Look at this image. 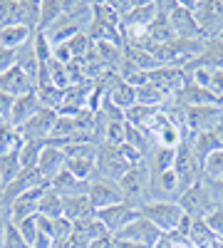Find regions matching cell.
<instances>
[{"instance_id": "6da1fadb", "label": "cell", "mask_w": 223, "mask_h": 248, "mask_svg": "<svg viewBox=\"0 0 223 248\" xmlns=\"http://www.w3.org/2000/svg\"><path fill=\"white\" fill-rule=\"evenodd\" d=\"M206 47V40H181V37H174L169 43L154 47V60L159 67H181L186 70L191 62L204 52Z\"/></svg>"}, {"instance_id": "7a4b0ae2", "label": "cell", "mask_w": 223, "mask_h": 248, "mask_svg": "<svg viewBox=\"0 0 223 248\" xmlns=\"http://www.w3.org/2000/svg\"><path fill=\"white\" fill-rule=\"evenodd\" d=\"M139 214L149 218L161 233H176L181 221L186 218L178 201H147L144 206H139Z\"/></svg>"}, {"instance_id": "3957f363", "label": "cell", "mask_w": 223, "mask_h": 248, "mask_svg": "<svg viewBox=\"0 0 223 248\" xmlns=\"http://www.w3.org/2000/svg\"><path fill=\"white\" fill-rule=\"evenodd\" d=\"M149 179H151V171H149L147 161H144V164H136V167H129V171L117 181L119 189H121V196H124V201H127L129 206L139 209V206L147 203Z\"/></svg>"}, {"instance_id": "277c9868", "label": "cell", "mask_w": 223, "mask_h": 248, "mask_svg": "<svg viewBox=\"0 0 223 248\" xmlns=\"http://www.w3.org/2000/svg\"><path fill=\"white\" fill-rule=\"evenodd\" d=\"M159 5L169 13V20H171V28H174L176 37H181V40H206L189 3H184V0H171V3L164 0V3H159Z\"/></svg>"}, {"instance_id": "5b68a950", "label": "cell", "mask_w": 223, "mask_h": 248, "mask_svg": "<svg viewBox=\"0 0 223 248\" xmlns=\"http://www.w3.org/2000/svg\"><path fill=\"white\" fill-rule=\"evenodd\" d=\"M196 23L206 40H216L223 30V0H196L189 3Z\"/></svg>"}, {"instance_id": "8992f818", "label": "cell", "mask_w": 223, "mask_h": 248, "mask_svg": "<svg viewBox=\"0 0 223 248\" xmlns=\"http://www.w3.org/2000/svg\"><path fill=\"white\" fill-rule=\"evenodd\" d=\"M178 206L184 209V214H186L189 218H206L211 211L218 209L204 181L193 184L191 189H186L184 194H181V196H178Z\"/></svg>"}, {"instance_id": "52a82bcc", "label": "cell", "mask_w": 223, "mask_h": 248, "mask_svg": "<svg viewBox=\"0 0 223 248\" xmlns=\"http://www.w3.org/2000/svg\"><path fill=\"white\" fill-rule=\"evenodd\" d=\"M174 174L178 179V189L181 194H184L186 189H191L193 184L201 181V164L198 159L193 156L191 147H189V141L184 139V144L176 149V159H174Z\"/></svg>"}, {"instance_id": "ba28073f", "label": "cell", "mask_w": 223, "mask_h": 248, "mask_svg": "<svg viewBox=\"0 0 223 248\" xmlns=\"http://www.w3.org/2000/svg\"><path fill=\"white\" fill-rule=\"evenodd\" d=\"M223 119L221 105H204V107H189L184 109V129L186 134H201V132H213L218 122Z\"/></svg>"}, {"instance_id": "9c48e42d", "label": "cell", "mask_w": 223, "mask_h": 248, "mask_svg": "<svg viewBox=\"0 0 223 248\" xmlns=\"http://www.w3.org/2000/svg\"><path fill=\"white\" fill-rule=\"evenodd\" d=\"M127 171H129V164L119 154V147H112L107 141H99V147H97V176L109 179V181H119Z\"/></svg>"}, {"instance_id": "30bf717a", "label": "cell", "mask_w": 223, "mask_h": 248, "mask_svg": "<svg viewBox=\"0 0 223 248\" xmlns=\"http://www.w3.org/2000/svg\"><path fill=\"white\" fill-rule=\"evenodd\" d=\"M55 122H57L55 109L40 107L23 127H17V132H20V137H23V141H50Z\"/></svg>"}, {"instance_id": "8fae6325", "label": "cell", "mask_w": 223, "mask_h": 248, "mask_svg": "<svg viewBox=\"0 0 223 248\" xmlns=\"http://www.w3.org/2000/svg\"><path fill=\"white\" fill-rule=\"evenodd\" d=\"M161 236H164V233H161L149 218H144L139 214L129 226H124V229H121L117 236H112V238H117V241H134V243H144V246L154 248L161 241Z\"/></svg>"}, {"instance_id": "7c38bea8", "label": "cell", "mask_w": 223, "mask_h": 248, "mask_svg": "<svg viewBox=\"0 0 223 248\" xmlns=\"http://www.w3.org/2000/svg\"><path fill=\"white\" fill-rule=\"evenodd\" d=\"M87 196L94 206V211L99 209H107V206H114V203H121L124 196H121V189L117 181H109V179H102V176H94L87 186Z\"/></svg>"}, {"instance_id": "4fadbf2b", "label": "cell", "mask_w": 223, "mask_h": 248, "mask_svg": "<svg viewBox=\"0 0 223 248\" xmlns=\"http://www.w3.org/2000/svg\"><path fill=\"white\" fill-rule=\"evenodd\" d=\"M45 189H47V186H37V189H30L25 194L15 196L8 203V221L10 223H23L25 218L37 216V206H40V199H43Z\"/></svg>"}, {"instance_id": "5bb4252c", "label": "cell", "mask_w": 223, "mask_h": 248, "mask_svg": "<svg viewBox=\"0 0 223 248\" xmlns=\"http://www.w3.org/2000/svg\"><path fill=\"white\" fill-rule=\"evenodd\" d=\"M99 221L104 223V229L117 236L124 226H129L136 216H139V209H134V206H129L127 201H121V203H114V206H107V209H99L94 214Z\"/></svg>"}, {"instance_id": "9a60e30c", "label": "cell", "mask_w": 223, "mask_h": 248, "mask_svg": "<svg viewBox=\"0 0 223 248\" xmlns=\"http://www.w3.org/2000/svg\"><path fill=\"white\" fill-rule=\"evenodd\" d=\"M0 90L8 92L10 97H23V94L35 92V79L23 67L13 65L5 75H0Z\"/></svg>"}, {"instance_id": "2e32d148", "label": "cell", "mask_w": 223, "mask_h": 248, "mask_svg": "<svg viewBox=\"0 0 223 248\" xmlns=\"http://www.w3.org/2000/svg\"><path fill=\"white\" fill-rule=\"evenodd\" d=\"M149 75V82H154L156 87H161L169 97H174L181 87L186 85V70L181 67H154Z\"/></svg>"}, {"instance_id": "e0dca14e", "label": "cell", "mask_w": 223, "mask_h": 248, "mask_svg": "<svg viewBox=\"0 0 223 248\" xmlns=\"http://www.w3.org/2000/svg\"><path fill=\"white\" fill-rule=\"evenodd\" d=\"M65 152H62V147H55V144H47V147L43 149V154H40V159H37V171H40V176H43L45 181H47V186H50V181L65 169Z\"/></svg>"}, {"instance_id": "ac0fdd59", "label": "cell", "mask_w": 223, "mask_h": 248, "mask_svg": "<svg viewBox=\"0 0 223 248\" xmlns=\"http://www.w3.org/2000/svg\"><path fill=\"white\" fill-rule=\"evenodd\" d=\"M62 214L67 221L77 223L82 218H92L97 211L87 194H72V196H62Z\"/></svg>"}, {"instance_id": "d6986e66", "label": "cell", "mask_w": 223, "mask_h": 248, "mask_svg": "<svg viewBox=\"0 0 223 248\" xmlns=\"http://www.w3.org/2000/svg\"><path fill=\"white\" fill-rule=\"evenodd\" d=\"M159 5V3H156ZM147 37H149V43L154 45V47H159V45H164V43H169V40H174L176 35H174V28H171V20H169V13L159 5V13H156V17L151 20V25L147 28Z\"/></svg>"}, {"instance_id": "ffe728a7", "label": "cell", "mask_w": 223, "mask_h": 248, "mask_svg": "<svg viewBox=\"0 0 223 248\" xmlns=\"http://www.w3.org/2000/svg\"><path fill=\"white\" fill-rule=\"evenodd\" d=\"M37 109H40V102H37V94H35V92L23 94V97H15L8 122H10L13 127L17 129V127H23V124H25V122H28V119H30V117H32Z\"/></svg>"}, {"instance_id": "44dd1931", "label": "cell", "mask_w": 223, "mask_h": 248, "mask_svg": "<svg viewBox=\"0 0 223 248\" xmlns=\"http://www.w3.org/2000/svg\"><path fill=\"white\" fill-rule=\"evenodd\" d=\"M79 32H82V30H79L67 15H62V17L55 20V23L45 30V37L50 40V45L55 47V45H65V43H70V40H72L74 35H79Z\"/></svg>"}, {"instance_id": "7402d4cb", "label": "cell", "mask_w": 223, "mask_h": 248, "mask_svg": "<svg viewBox=\"0 0 223 248\" xmlns=\"http://www.w3.org/2000/svg\"><path fill=\"white\" fill-rule=\"evenodd\" d=\"M186 141L193 152V156L198 159V164H204L208 154H213L216 149H221V144L216 139L213 132H201V134H186Z\"/></svg>"}, {"instance_id": "603a6c76", "label": "cell", "mask_w": 223, "mask_h": 248, "mask_svg": "<svg viewBox=\"0 0 223 248\" xmlns=\"http://www.w3.org/2000/svg\"><path fill=\"white\" fill-rule=\"evenodd\" d=\"M32 30L25 25H3L0 28V47L5 50H20L25 43L32 40Z\"/></svg>"}, {"instance_id": "cb8c5ba5", "label": "cell", "mask_w": 223, "mask_h": 248, "mask_svg": "<svg viewBox=\"0 0 223 248\" xmlns=\"http://www.w3.org/2000/svg\"><path fill=\"white\" fill-rule=\"evenodd\" d=\"M87 186L89 184H85V181H79V179H74L67 169H62L52 181H50V189L52 191H57L59 196H72V194H87Z\"/></svg>"}, {"instance_id": "d4e9b609", "label": "cell", "mask_w": 223, "mask_h": 248, "mask_svg": "<svg viewBox=\"0 0 223 248\" xmlns=\"http://www.w3.org/2000/svg\"><path fill=\"white\" fill-rule=\"evenodd\" d=\"M65 15H67L82 32H87L92 17H94V3H79V0H74V3H67V0H65Z\"/></svg>"}, {"instance_id": "484cf974", "label": "cell", "mask_w": 223, "mask_h": 248, "mask_svg": "<svg viewBox=\"0 0 223 248\" xmlns=\"http://www.w3.org/2000/svg\"><path fill=\"white\" fill-rule=\"evenodd\" d=\"M169 99H171V97H169L164 90H161V87H156L154 82H147V85L136 87V102H139V105L164 109V107L169 105Z\"/></svg>"}, {"instance_id": "4316f807", "label": "cell", "mask_w": 223, "mask_h": 248, "mask_svg": "<svg viewBox=\"0 0 223 248\" xmlns=\"http://www.w3.org/2000/svg\"><path fill=\"white\" fill-rule=\"evenodd\" d=\"M156 107H147V105H132L129 109H124V122L127 124H132V127H136V129H144V132H149V124H151V119L156 117Z\"/></svg>"}, {"instance_id": "83f0119b", "label": "cell", "mask_w": 223, "mask_h": 248, "mask_svg": "<svg viewBox=\"0 0 223 248\" xmlns=\"http://www.w3.org/2000/svg\"><path fill=\"white\" fill-rule=\"evenodd\" d=\"M65 15V0H40V25L37 32H45L55 20Z\"/></svg>"}, {"instance_id": "f1b7e54d", "label": "cell", "mask_w": 223, "mask_h": 248, "mask_svg": "<svg viewBox=\"0 0 223 248\" xmlns=\"http://www.w3.org/2000/svg\"><path fill=\"white\" fill-rule=\"evenodd\" d=\"M35 94H37L40 107H47V109H55V112L62 109L65 92L57 90L55 85H50V82H45V85H37V87H35Z\"/></svg>"}, {"instance_id": "f546056e", "label": "cell", "mask_w": 223, "mask_h": 248, "mask_svg": "<svg viewBox=\"0 0 223 248\" xmlns=\"http://www.w3.org/2000/svg\"><path fill=\"white\" fill-rule=\"evenodd\" d=\"M23 147V137L13 127L8 119H0V154H10V152H20Z\"/></svg>"}, {"instance_id": "4dcf8cb0", "label": "cell", "mask_w": 223, "mask_h": 248, "mask_svg": "<svg viewBox=\"0 0 223 248\" xmlns=\"http://www.w3.org/2000/svg\"><path fill=\"white\" fill-rule=\"evenodd\" d=\"M20 171H23V164H20L17 152L0 154V181H3V189H5V186H10L17 179Z\"/></svg>"}, {"instance_id": "1f68e13d", "label": "cell", "mask_w": 223, "mask_h": 248, "mask_svg": "<svg viewBox=\"0 0 223 248\" xmlns=\"http://www.w3.org/2000/svg\"><path fill=\"white\" fill-rule=\"evenodd\" d=\"M37 214H40V216H47V218H59V216H65V214H62V196H59L57 191H52L50 186H47L45 194H43V199H40Z\"/></svg>"}, {"instance_id": "d6a6232c", "label": "cell", "mask_w": 223, "mask_h": 248, "mask_svg": "<svg viewBox=\"0 0 223 248\" xmlns=\"http://www.w3.org/2000/svg\"><path fill=\"white\" fill-rule=\"evenodd\" d=\"M223 179V149H216L201 164V181H221Z\"/></svg>"}, {"instance_id": "836d02e7", "label": "cell", "mask_w": 223, "mask_h": 248, "mask_svg": "<svg viewBox=\"0 0 223 248\" xmlns=\"http://www.w3.org/2000/svg\"><path fill=\"white\" fill-rule=\"evenodd\" d=\"M47 79H50V85H55L57 90H67L72 85V79H70V72H67V65H62V62H57V60H50L47 65Z\"/></svg>"}, {"instance_id": "e575fe53", "label": "cell", "mask_w": 223, "mask_h": 248, "mask_svg": "<svg viewBox=\"0 0 223 248\" xmlns=\"http://www.w3.org/2000/svg\"><path fill=\"white\" fill-rule=\"evenodd\" d=\"M45 147H47V141H23V147H20V152H17L23 169L37 167V159H40V154H43Z\"/></svg>"}, {"instance_id": "d590c367", "label": "cell", "mask_w": 223, "mask_h": 248, "mask_svg": "<svg viewBox=\"0 0 223 248\" xmlns=\"http://www.w3.org/2000/svg\"><path fill=\"white\" fill-rule=\"evenodd\" d=\"M32 45H35L37 62L40 65H47V62L52 60V45H50V40L45 37V32H35L32 35Z\"/></svg>"}, {"instance_id": "8d00e7d4", "label": "cell", "mask_w": 223, "mask_h": 248, "mask_svg": "<svg viewBox=\"0 0 223 248\" xmlns=\"http://www.w3.org/2000/svg\"><path fill=\"white\" fill-rule=\"evenodd\" d=\"M3 248H30V243L23 238L20 229L15 223H5V238H3Z\"/></svg>"}, {"instance_id": "74e56055", "label": "cell", "mask_w": 223, "mask_h": 248, "mask_svg": "<svg viewBox=\"0 0 223 248\" xmlns=\"http://www.w3.org/2000/svg\"><path fill=\"white\" fill-rule=\"evenodd\" d=\"M204 221H206V226L211 229V233L216 236V241H223V206H218L216 211H211Z\"/></svg>"}, {"instance_id": "f35d334b", "label": "cell", "mask_w": 223, "mask_h": 248, "mask_svg": "<svg viewBox=\"0 0 223 248\" xmlns=\"http://www.w3.org/2000/svg\"><path fill=\"white\" fill-rule=\"evenodd\" d=\"M15 10H17V0H0V28L13 23Z\"/></svg>"}, {"instance_id": "ab89813d", "label": "cell", "mask_w": 223, "mask_h": 248, "mask_svg": "<svg viewBox=\"0 0 223 248\" xmlns=\"http://www.w3.org/2000/svg\"><path fill=\"white\" fill-rule=\"evenodd\" d=\"M13 65H15V50L0 47V75H5Z\"/></svg>"}, {"instance_id": "60d3db41", "label": "cell", "mask_w": 223, "mask_h": 248, "mask_svg": "<svg viewBox=\"0 0 223 248\" xmlns=\"http://www.w3.org/2000/svg\"><path fill=\"white\" fill-rule=\"evenodd\" d=\"M204 184L211 191V199L216 201V206H223V179L221 181H204Z\"/></svg>"}, {"instance_id": "b9f144b4", "label": "cell", "mask_w": 223, "mask_h": 248, "mask_svg": "<svg viewBox=\"0 0 223 248\" xmlns=\"http://www.w3.org/2000/svg\"><path fill=\"white\" fill-rule=\"evenodd\" d=\"M211 92H213L218 99L223 97V67L211 72Z\"/></svg>"}, {"instance_id": "7bdbcfd3", "label": "cell", "mask_w": 223, "mask_h": 248, "mask_svg": "<svg viewBox=\"0 0 223 248\" xmlns=\"http://www.w3.org/2000/svg\"><path fill=\"white\" fill-rule=\"evenodd\" d=\"M13 102H15V97H10L8 92H3V90H0V119H8V117H10Z\"/></svg>"}, {"instance_id": "ee69618b", "label": "cell", "mask_w": 223, "mask_h": 248, "mask_svg": "<svg viewBox=\"0 0 223 248\" xmlns=\"http://www.w3.org/2000/svg\"><path fill=\"white\" fill-rule=\"evenodd\" d=\"M87 248H114V238L107 233V236H102V238L89 241V246H87Z\"/></svg>"}, {"instance_id": "f6af8a7d", "label": "cell", "mask_w": 223, "mask_h": 248, "mask_svg": "<svg viewBox=\"0 0 223 248\" xmlns=\"http://www.w3.org/2000/svg\"><path fill=\"white\" fill-rule=\"evenodd\" d=\"M114 248H151V246L134 243V241H117V238H114Z\"/></svg>"}, {"instance_id": "bcb514c9", "label": "cell", "mask_w": 223, "mask_h": 248, "mask_svg": "<svg viewBox=\"0 0 223 248\" xmlns=\"http://www.w3.org/2000/svg\"><path fill=\"white\" fill-rule=\"evenodd\" d=\"M213 134H216V139H218V144H221V149H223V119L218 122V127L213 129Z\"/></svg>"}, {"instance_id": "7dc6e473", "label": "cell", "mask_w": 223, "mask_h": 248, "mask_svg": "<svg viewBox=\"0 0 223 248\" xmlns=\"http://www.w3.org/2000/svg\"><path fill=\"white\" fill-rule=\"evenodd\" d=\"M5 223H8V216L0 218V248H3V238H5Z\"/></svg>"}, {"instance_id": "c3c4849f", "label": "cell", "mask_w": 223, "mask_h": 248, "mask_svg": "<svg viewBox=\"0 0 223 248\" xmlns=\"http://www.w3.org/2000/svg\"><path fill=\"white\" fill-rule=\"evenodd\" d=\"M8 216V206L3 203V199H0V218H5Z\"/></svg>"}, {"instance_id": "681fc988", "label": "cell", "mask_w": 223, "mask_h": 248, "mask_svg": "<svg viewBox=\"0 0 223 248\" xmlns=\"http://www.w3.org/2000/svg\"><path fill=\"white\" fill-rule=\"evenodd\" d=\"M216 40H218V43H221V45H223V30H221V32H218V37H216Z\"/></svg>"}, {"instance_id": "f907efd6", "label": "cell", "mask_w": 223, "mask_h": 248, "mask_svg": "<svg viewBox=\"0 0 223 248\" xmlns=\"http://www.w3.org/2000/svg\"><path fill=\"white\" fill-rule=\"evenodd\" d=\"M0 196H3V181H0Z\"/></svg>"}]
</instances>
